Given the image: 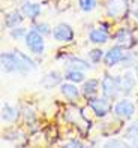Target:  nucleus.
Segmentation results:
<instances>
[{"label": "nucleus", "mask_w": 138, "mask_h": 148, "mask_svg": "<svg viewBox=\"0 0 138 148\" xmlns=\"http://www.w3.org/2000/svg\"><path fill=\"white\" fill-rule=\"evenodd\" d=\"M83 148H87V147H83Z\"/></svg>", "instance_id": "32"}, {"label": "nucleus", "mask_w": 138, "mask_h": 148, "mask_svg": "<svg viewBox=\"0 0 138 148\" xmlns=\"http://www.w3.org/2000/svg\"><path fill=\"white\" fill-rule=\"evenodd\" d=\"M137 111H138V97H137Z\"/></svg>", "instance_id": "31"}, {"label": "nucleus", "mask_w": 138, "mask_h": 148, "mask_svg": "<svg viewBox=\"0 0 138 148\" xmlns=\"http://www.w3.org/2000/svg\"><path fill=\"white\" fill-rule=\"evenodd\" d=\"M53 38H54L57 42L69 43V42H72V40H74L75 33H74V29H72L69 24H66V23H60V24H57L56 27L53 29Z\"/></svg>", "instance_id": "8"}, {"label": "nucleus", "mask_w": 138, "mask_h": 148, "mask_svg": "<svg viewBox=\"0 0 138 148\" xmlns=\"http://www.w3.org/2000/svg\"><path fill=\"white\" fill-rule=\"evenodd\" d=\"M23 115H24V120H26V123H27V124H32L34 121V114H33L32 109H24Z\"/></svg>", "instance_id": "26"}, {"label": "nucleus", "mask_w": 138, "mask_h": 148, "mask_svg": "<svg viewBox=\"0 0 138 148\" xmlns=\"http://www.w3.org/2000/svg\"><path fill=\"white\" fill-rule=\"evenodd\" d=\"M123 138L126 141H131L135 144L138 142V121H132L131 124H128V127L123 132Z\"/></svg>", "instance_id": "19"}, {"label": "nucleus", "mask_w": 138, "mask_h": 148, "mask_svg": "<svg viewBox=\"0 0 138 148\" xmlns=\"http://www.w3.org/2000/svg\"><path fill=\"white\" fill-rule=\"evenodd\" d=\"M123 66L125 67H129V66H132V64H137L135 62H134V56L131 54V53H126V56H125V58H123Z\"/></svg>", "instance_id": "27"}, {"label": "nucleus", "mask_w": 138, "mask_h": 148, "mask_svg": "<svg viewBox=\"0 0 138 148\" xmlns=\"http://www.w3.org/2000/svg\"><path fill=\"white\" fill-rule=\"evenodd\" d=\"M134 16H135V20L138 21V8H137V9H134Z\"/></svg>", "instance_id": "29"}, {"label": "nucleus", "mask_w": 138, "mask_h": 148, "mask_svg": "<svg viewBox=\"0 0 138 148\" xmlns=\"http://www.w3.org/2000/svg\"><path fill=\"white\" fill-rule=\"evenodd\" d=\"M134 71H135V76L138 78V63L135 64V67H134Z\"/></svg>", "instance_id": "30"}, {"label": "nucleus", "mask_w": 138, "mask_h": 148, "mask_svg": "<svg viewBox=\"0 0 138 148\" xmlns=\"http://www.w3.org/2000/svg\"><path fill=\"white\" fill-rule=\"evenodd\" d=\"M62 78H65V76H62L57 71H51L47 75H44V78L41 79L39 84L44 87L45 90H50V88H53V87H56V85H62Z\"/></svg>", "instance_id": "13"}, {"label": "nucleus", "mask_w": 138, "mask_h": 148, "mask_svg": "<svg viewBox=\"0 0 138 148\" xmlns=\"http://www.w3.org/2000/svg\"><path fill=\"white\" fill-rule=\"evenodd\" d=\"M9 33H11V36H12L14 39H23V38L26 39V36H27L29 32L26 30L24 27H17V29H12Z\"/></svg>", "instance_id": "25"}, {"label": "nucleus", "mask_w": 138, "mask_h": 148, "mask_svg": "<svg viewBox=\"0 0 138 148\" xmlns=\"http://www.w3.org/2000/svg\"><path fill=\"white\" fill-rule=\"evenodd\" d=\"M23 20H24L23 14H20L18 11H14V12L8 14V15L5 16V25H6L9 30H12V29L20 27V24L23 23Z\"/></svg>", "instance_id": "18"}, {"label": "nucleus", "mask_w": 138, "mask_h": 148, "mask_svg": "<svg viewBox=\"0 0 138 148\" xmlns=\"http://www.w3.org/2000/svg\"><path fill=\"white\" fill-rule=\"evenodd\" d=\"M108 39H110V34H108V30L105 29V25L92 29L89 33V40L95 43V45H104V43L108 42Z\"/></svg>", "instance_id": "11"}, {"label": "nucleus", "mask_w": 138, "mask_h": 148, "mask_svg": "<svg viewBox=\"0 0 138 148\" xmlns=\"http://www.w3.org/2000/svg\"><path fill=\"white\" fill-rule=\"evenodd\" d=\"M102 148H132V147L128 145L125 141H122V139L113 138V139H110V141H107L105 144H104Z\"/></svg>", "instance_id": "21"}, {"label": "nucleus", "mask_w": 138, "mask_h": 148, "mask_svg": "<svg viewBox=\"0 0 138 148\" xmlns=\"http://www.w3.org/2000/svg\"><path fill=\"white\" fill-rule=\"evenodd\" d=\"M101 91L102 96L107 99H114L117 97V94L120 93L119 88V78L113 76V75H104V78L101 79Z\"/></svg>", "instance_id": "5"}, {"label": "nucleus", "mask_w": 138, "mask_h": 148, "mask_svg": "<svg viewBox=\"0 0 138 148\" xmlns=\"http://www.w3.org/2000/svg\"><path fill=\"white\" fill-rule=\"evenodd\" d=\"M66 67L72 69V71L84 72V71H87V69H92V64L89 62H86V60L81 58V57H71L66 62Z\"/></svg>", "instance_id": "16"}, {"label": "nucleus", "mask_w": 138, "mask_h": 148, "mask_svg": "<svg viewBox=\"0 0 138 148\" xmlns=\"http://www.w3.org/2000/svg\"><path fill=\"white\" fill-rule=\"evenodd\" d=\"M21 14H23L24 18L36 20L39 16V14H41V5L33 3V2H26L21 6Z\"/></svg>", "instance_id": "15"}, {"label": "nucleus", "mask_w": 138, "mask_h": 148, "mask_svg": "<svg viewBox=\"0 0 138 148\" xmlns=\"http://www.w3.org/2000/svg\"><path fill=\"white\" fill-rule=\"evenodd\" d=\"M105 11L111 20H123L129 12V2L128 0H107Z\"/></svg>", "instance_id": "2"}, {"label": "nucleus", "mask_w": 138, "mask_h": 148, "mask_svg": "<svg viewBox=\"0 0 138 148\" xmlns=\"http://www.w3.org/2000/svg\"><path fill=\"white\" fill-rule=\"evenodd\" d=\"M20 112L14 105H9V103H5L2 106V120L6 121V123H14L18 118Z\"/></svg>", "instance_id": "17"}, {"label": "nucleus", "mask_w": 138, "mask_h": 148, "mask_svg": "<svg viewBox=\"0 0 138 148\" xmlns=\"http://www.w3.org/2000/svg\"><path fill=\"white\" fill-rule=\"evenodd\" d=\"M137 85V76L131 72H125L122 76H119V88L123 96H129Z\"/></svg>", "instance_id": "10"}, {"label": "nucleus", "mask_w": 138, "mask_h": 148, "mask_svg": "<svg viewBox=\"0 0 138 148\" xmlns=\"http://www.w3.org/2000/svg\"><path fill=\"white\" fill-rule=\"evenodd\" d=\"M78 6L83 12H92L96 8V0H78Z\"/></svg>", "instance_id": "23"}, {"label": "nucleus", "mask_w": 138, "mask_h": 148, "mask_svg": "<svg viewBox=\"0 0 138 148\" xmlns=\"http://www.w3.org/2000/svg\"><path fill=\"white\" fill-rule=\"evenodd\" d=\"M65 79L68 82H72V84H80V82H84L86 81V75H84V72L68 69L66 73H65Z\"/></svg>", "instance_id": "20"}, {"label": "nucleus", "mask_w": 138, "mask_h": 148, "mask_svg": "<svg viewBox=\"0 0 138 148\" xmlns=\"http://www.w3.org/2000/svg\"><path fill=\"white\" fill-rule=\"evenodd\" d=\"M0 62H2V71L5 73H21L26 75L30 71L23 64V62L20 60V57L17 56V53H2L0 56Z\"/></svg>", "instance_id": "1"}, {"label": "nucleus", "mask_w": 138, "mask_h": 148, "mask_svg": "<svg viewBox=\"0 0 138 148\" xmlns=\"http://www.w3.org/2000/svg\"><path fill=\"white\" fill-rule=\"evenodd\" d=\"M87 56H89V62L90 63H99L105 54H104V51L101 48H93V49L89 51Z\"/></svg>", "instance_id": "22"}, {"label": "nucleus", "mask_w": 138, "mask_h": 148, "mask_svg": "<svg viewBox=\"0 0 138 148\" xmlns=\"http://www.w3.org/2000/svg\"><path fill=\"white\" fill-rule=\"evenodd\" d=\"M126 53H125V49L122 47H119V45H114V47H111L105 56H104V63H105L107 67H114L117 66L119 63H122L123 62V58H125Z\"/></svg>", "instance_id": "9"}, {"label": "nucleus", "mask_w": 138, "mask_h": 148, "mask_svg": "<svg viewBox=\"0 0 138 148\" xmlns=\"http://www.w3.org/2000/svg\"><path fill=\"white\" fill-rule=\"evenodd\" d=\"M84 145L80 142V141H77V139H71V141H68L66 144H65V147L63 148H83Z\"/></svg>", "instance_id": "28"}, {"label": "nucleus", "mask_w": 138, "mask_h": 148, "mask_svg": "<svg viewBox=\"0 0 138 148\" xmlns=\"http://www.w3.org/2000/svg\"><path fill=\"white\" fill-rule=\"evenodd\" d=\"M26 47L29 48V51L34 56H41L45 49V40L44 36L36 30H29L27 36H26Z\"/></svg>", "instance_id": "3"}, {"label": "nucleus", "mask_w": 138, "mask_h": 148, "mask_svg": "<svg viewBox=\"0 0 138 148\" xmlns=\"http://www.w3.org/2000/svg\"><path fill=\"white\" fill-rule=\"evenodd\" d=\"M99 79H95V78H89L83 82V94L86 96L87 99H93L96 97V94L99 91Z\"/></svg>", "instance_id": "14"}, {"label": "nucleus", "mask_w": 138, "mask_h": 148, "mask_svg": "<svg viewBox=\"0 0 138 148\" xmlns=\"http://www.w3.org/2000/svg\"><path fill=\"white\" fill-rule=\"evenodd\" d=\"M114 115L119 117L120 120H131L135 114V103L129 100L128 97L120 99L114 105Z\"/></svg>", "instance_id": "6"}, {"label": "nucleus", "mask_w": 138, "mask_h": 148, "mask_svg": "<svg viewBox=\"0 0 138 148\" xmlns=\"http://www.w3.org/2000/svg\"><path fill=\"white\" fill-rule=\"evenodd\" d=\"M114 39L117 42V45L119 47H122L123 49H131L137 45V38H135V34L131 29H128V27H122V29H119L117 33L114 34Z\"/></svg>", "instance_id": "7"}, {"label": "nucleus", "mask_w": 138, "mask_h": 148, "mask_svg": "<svg viewBox=\"0 0 138 148\" xmlns=\"http://www.w3.org/2000/svg\"><path fill=\"white\" fill-rule=\"evenodd\" d=\"M89 108L93 111V114L98 118H105L111 111H113V105H111L110 99L107 97H93L89 99Z\"/></svg>", "instance_id": "4"}, {"label": "nucleus", "mask_w": 138, "mask_h": 148, "mask_svg": "<svg viewBox=\"0 0 138 148\" xmlns=\"http://www.w3.org/2000/svg\"><path fill=\"white\" fill-rule=\"evenodd\" d=\"M60 93L69 102H77L80 97V88L77 87V84L72 82H63L60 85Z\"/></svg>", "instance_id": "12"}, {"label": "nucleus", "mask_w": 138, "mask_h": 148, "mask_svg": "<svg viewBox=\"0 0 138 148\" xmlns=\"http://www.w3.org/2000/svg\"><path fill=\"white\" fill-rule=\"evenodd\" d=\"M33 30H36L38 33H41L42 36H45V34H53V32H51L50 25L47 23H39V24H34L33 25Z\"/></svg>", "instance_id": "24"}]
</instances>
